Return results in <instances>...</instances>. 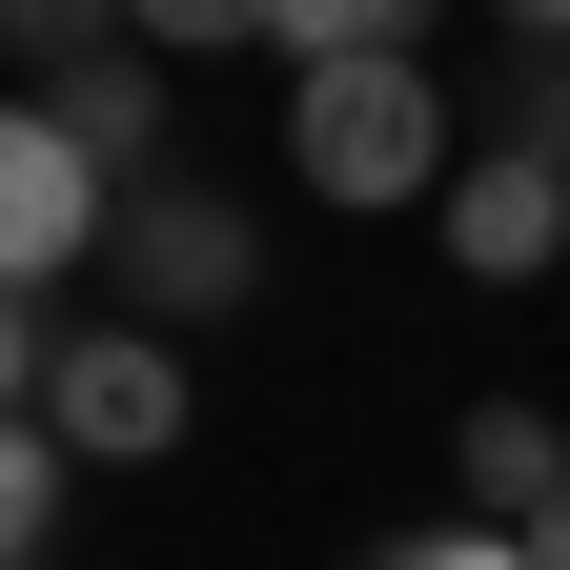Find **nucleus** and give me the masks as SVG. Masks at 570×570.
Segmentation results:
<instances>
[{
  "mask_svg": "<svg viewBox=\"0 0 570 570\" xmlns=\"http://www.w3.org/2000/svg\"><path fill=\"white\" fill-rule=\"evenodd\" d=\"M41 530H61V428H41V407H0V570H21Z\"/></svg>",
  "mask_w": 570,
  "mask_h": 570,
  "instance_id": "9",
  "label": "nucleus"
},
{
  "mask_svg": "<svg viewBox=\"0 0 570 570\" xmlns=\"http://www.w3.org/2000/svg\"><path fill=\"white\" fill-rule=\"evenodd\" d=\"M550 245H570V164H530V142L449 164V265H469V285H530Z\"/></svg>",
  "mask_w": 570,
  "mask_h": 570,
  "instance_id": "5",
  "label": "nucleus"
},
{
  "mask_svg": "<svg viewBox=\"0 0 570 570\" xmlns=\"http://www.w3.org/2000/svg\"><path fill=\"white\" fill-rule=\"evenodd\" d=\"M61 142H82V164L122 184L142 142H164V102H142V61H61Z\"/></svg>",
  "mask_w": 570,
  "mask_h": 570,
  "instance_id": "7",
  "label": "nucleus"
},
{
  "mask_svg": "<svg viewBox=\"0 0 570 570\" xmlns=\"http://www.w3.org/2000/svg\"><path fill=\"white\" fill-rule=\"evenodd\" d=\"M510 21H530V41H570V0H510Z\"/></svg>",
  "mask_w": 570,
  "mask_h": 570,
  "instance_id": "15",
  "label": "nucleus"
},
{
  "mask_svg": "<svg viewBox=\"0 0 570 570\" xmlns=\"http://www.w3.org/2000/svg\"><path fill=\"white\" fill-rule=\"evenodd\" d=\"M41 428H61V449H102V469L184 449V346H164V326H82V346L41 367Z\"/></svg>",
  "mask_w": 570,
  "mask_h": 570,
  "instance_id": "3",
  "label": "nucleus"
},
{
  "mask_svg": "<svg viewBox=\"0 0 570 570\" xmlns=\"http://www.w3.org/2000/svg\"><path fill=\"white\" fill-rule=\"evenodd\" d=\"M102 225H122V184L61 142V102H0V285H61Z\"/></svg>",
  "mask_w": 570,
  "mask_h": 570,
  "instance_id": "2",
  "label": "nucleus"
},
{
  "mask_svg": "<svg viewBox=\"0 0 570 570\" xmlns=\"http://www.w3.org/2000/svg\"><path fill=\"white\" fill-rule=\"evenodd\" d=\"M407 21H428V0H265L285 61H407Z\"/></svg>",
  "mask_w": 570,
  "mask_h": 570,
  "instance_id": "8",
  "label": "nucleus"
},
{
  "mask_svg": "<svg viewBox=\"0 0 570 570\" xmlns=\"http://www.w3.org/2000/svg\"><path fill=\"white\" fill-rule=\"evenodd\" d=\"M449 489H469V530H510V550H530V530L570 510V449H550V407H469V428H449Z\"/></svg>",
  "mask_w": 570,
  "mask_h": 570,
  "instance_id": "6",
  "label": "nucleus"
},
{
  "mask_svg": "<svg viewBox=\"0 0 570 570\" xmlns=\"http://www.w3.org/2000/svg\"><path fill=\"white\" fill-rule=\"evenodd\" d=\"M285 164H306L326 204H407V184H449V102H428V61H306Z\"/></svg>",
  "mask_w": 570,
  "mask_h": 570,
  "instance_id": "1",
  "label": "nucleus"
},
{
  "mask_svg": "<svg viewBox=\"0 0 570 570\" xmlns=\"http://www.w3.org/2000/svg\"><path fill=\"white\" fill-rule=\"evenodd\" d=\"M102 265L142 285L164 326H204V306H245V225L225 204H184V184H122V225H102Z\"/></svg>",
  "mask_w": 570,
  "mask_h": 570,
  "instance_id": "4",
  "label": "nucleus"
},
{
  "mask_svg": "<svg viewBox=\"0 0 570 570\" xmlns=\"http://www.w3.org/2000/svg\"><path fill=\"white\" fill-rule=\"evenodd\" d=\"M387 570H530V550H510V530H407Z\"/></svg>",
  "mask_w": 570,
  "mask_h": 570,
  "instance_id": "13",
  "label": "nucleus"
},
{
  "mask_svg": "<svg viewBox=\"0 0 570 570\" xmlns=\"http://www.w3.org/2000/svg\"><path fill=\"white\" fill-rule=\"evenodd\" d=\"M142 41H265V0H142Z\"/></svg>",
  "mask_w": 570,
  "mask_h": 570,
  "instance_id": "12",
  "label": "nucleus"
},
{
  "mask_svg": "<svg viewBox=\"0 0 570 570\" xmlns=\"http://www.w3.org/2000/svg\"><path fill=\"white\" fill-rule=\"evenodd\" d=\"M142 0H0V61H122Z\"/></svg>",
  "mask_w": 570,
  "mask_h": 570,
  "instance_id": "10",
  "label": "nucleus"
},
{
  "mask_svg": "<svg viewBox=\"0 0 570 570\" xmlns=\"http://www.w3.org/2000/svg\"><path fill=\"white\" fill-rule=\"evenodd\" d=\"M510 142H530V164H570V41H530V82H510Z\"/></svg>",
  "mask_w": 570,
  "mask_h": 570,
  "instance_id": "11",
  "label": "nucleus"
},
{
  "mask_svg": "<svg viewBox=\"0 0 570 570\" xmlns=\"http://www.w3.org/2000/svg\"><path fill=\"white\" fill-rule=\"evenodd\" d=\"M0 407H41V306L0 285Z\"/></svg>",
  "mask_w": 570,
  "mask_h": 570,
  "instance_id": "14",
  "label": "nucleus"
}]
</instances>
